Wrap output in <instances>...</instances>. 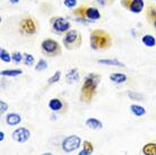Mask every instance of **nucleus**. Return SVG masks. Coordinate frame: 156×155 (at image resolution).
<instances>
[{
  "mask_svg": "<svg viewBox=\"0 0 156 155\" xmlns=\"http://www.w3.org/2000/svg\"><path fill=\"white\" fill-rule=\"evenodd\" d=\"M93 152H94V145L90 143V140H85L83 143V150L78 153V155H90Z\"/></svg>",
  "mask_w": 156,
  "mask_h": 155,
  "instance_id": "a211bd4d",
  "label": "nucleus"
},
{
  "mask_svg": "<svg viewBox=\"0 0 156 155\" xmlns=\"http://www.w3.org/2000/svg\"><path fill=\"white\" fill-rule=\"evenodd\" d=\"M63 5L68 8H75L77 5V0H63Z\"/></svg>",
  "mask_w": 156,
  "mask_h": 155,
  "instance_id": "c85d7f7f",
  "label": "nucleus"
},
{
  "mask_svg": "<svg viewBox=\"0 0 156 155\" xmlns=\"http://www.w3.org/2000/svg\"><path fill=\"white\" fill-rule=\"evenodd\" d=\"M130 111L136 117H143L146 114V109L139 104H131L130 105Z\"/></svg>",
  "mask_w": 156,
  "mask_h": 155,
  "instance_id": "6ab92c4d",
  "label": "nucleus"
},
{
  "mask_svg": "<svg viewBox=\"0 0 156 155\" xmlns=\"http://www.w3.org/2000/svg\"><path fill=\"white\" fill-rule=\"evenodd\" d=\"M63 108L62 101L58 99V97H53L49 101V109H50L52 112H59L61 111V109Z\"/></svg>",
  "mask_w": 156,
  "mask_h": 155,
  "instance_id": "dca6fc26",
  "label": "nucleus"
},
{
  "mask_svg": "<svg viewBox=\"0 0 156 155\" xmlns=\"http://www.w3.org/2000/svg\"><path fill=\"white\" fill-rule=\"evenodd\" d=\"M146 17L147 20L152 24L153 27L156 30V6L155 5H149L146 9Z\"/></svg>",
  "mask_w": 156,
  "mask_h": 155,
  "instance_id": "f8f14e48",
  "label": "nucleus"
},
{
  "mask_svg": "<svg viewBox=\"0 0 156 155\" xmlns=\"http://www.w3.org/2000/svg\"><path fill=\"white\" fill-rule=\"evenodd\" d=\"M18 27H20V34L25 35V36H32L37 33V24H36L35 20L30 16L23 17L20 20Z\"/></svg>",
  "mask_w": 156,
  "mask_h": 155,
  "instance_id": "20e7f679",
  "label": "nucleus"
},
{
  "mask_svg": "<svg viewBox=\"0 0 156 155\" xmlns=\"http://www.w3.org/2000/svg\"><path fill=\"white\" fill-rule=\"evenodd\" d=\"M0 60L2 62H6V63H9L12 61V54L9 53L7 50L5 49H0Z\"/></svg>",
  "mask_w": 156,
  "mask_h": 155,
  "instance_id": "5701e85b",
  "label": "nucleus"
},
{
  "mask_svg": "<svg viewBox=\"0 0 156 155\" xmlns=\"http://www.w3.org/2000/svg\"><path fill=\"white\" fill-rule=\"evenodd\" d=\"M141 42L147 48H154L156 45V39L151 34H146L141 38Z\"/></svg>",
  "mask_w": 156,
  "mask_h": 155,
  "instance_id": "4be33fe9",
  "label": "nucleus"
},
{
  "mask_svg": "<svg viewBox=\"0 0 156 155\" xmlns=\"http://www.w3.org/2000/svg\"><path fill=\"white\" fill-rule=\"evenodd\" d=\"M0 75H1L2 77H16V76L23 75V70L22 69H5V70H1Z\"/></svg>",
  "mask_w": 156,
  "mask_h": 155,
  "instance_id": "aec40b11",
  "label": "nucleus"
},
{
  "mask_svg": "<svg viewBox=\"0 0 156 155\" xmlns=\"http://www.w3.org/2000/svg\"><path fill=\"white\" fill-rule=\"evenodd\" d=\"M141 152L144 155H156V143L145 144Z\"/></svg>",
  "mask_w": 156,
  "mask_h": 155,
  "instance_id": "412c9836",
  "label": "nucleus"
},
{
  "mask_svg": "<svg viewBox=\"0 0 156 155\" xmlns=\"http://www.w3.org/2000/svg\"><path fill=\"white\" fill-rule=\"evenodd\" d=\"M23 56H24L23 61L26 66H33V65H34V57H33L32 54L25 52V53H23Z\"/></svg>",
  "mask_w": 156,
  "mask_h": 155,
  "instance_id": "a878e982",
  "label": "nucleus"
},
{
  "mask_svg": "<svg viewBox=\"0 0 156 155\" xmlns=\"http://www.w3.org/2000/svg\"><path fill=\"white\" fill-rule=\"evenodd\" d=\"M86 127H88L92 130H101L103 128V124H102L101 120H98L96 118H88L87 120L85 121Z\"/></svg>",
  "mask_w": 156,
  "mask_h": 155,
  "instance_id": "2eb2a0df",
  "label": "nucleus"
},
{
  "mask_svg": "<svg viewBox=\"0 0 156 155\" xmlns=\"http://www.w3.org/2000/svg\"><path fill=\"white\" fill-rule=\"evenodd\" d=\"M112 36L104 30H93L90 34V44L92 50H106L112 45Z\"/></svg>",
  "mask_w": 156,
  "mask_h": 155,
  "instance_id": "f03ea898",
  "label": "nucleus"
},
{
  "mask_svg": "<svg viewBox=\"0 0 156 155\" xmlns=\"http://www.w3.org/2000/svg\"><path fill=\"white\" fill-rule=\"evenodd\" d=\"M83 18L92 20V22H94V20H98L100 18H101V13H100V10H98L96 7H87V6H85Z\"/></svg>",
  "mask_w": 156,
  "mask_h": 155,
  "instance_id": "9d476101",
  "label": "nucleus"
},
{
  "mask_svg": "<svg viewBox=\"0 0 156 155\" xmlns=\"http://www.w3.org/2000/svg\"><path fill=\"white\" fill-rule=\"evenodd\" d=\"M127 95L130 100H133V101H144V95L141 93L135 92V91H129Z\"/></svg>",
  "mask_w": 156,
  "mask_h": 155,
  "instance_id": "b1692460",
  "label": "nucleus"
},
{
  "mask_svg": "<svg viewBox=\"0 0 156 155\" xmlns=\"http://www.w3.org/2000/svg\"><path fill=\"white\" fill-rule=\"evenodd\" d=\"M82 145V139L77 135H69L65 137L61 143V148L65 153H71L80 147Z\"/></svg>",
  "mask_w": 156,
  "mask_h": 155,
  "instance_id": "0eeeda50",
  "label": "nucleus"
},
{
  "mask_svg": "<svg viewBox=\"0 0 156 155\" xmlns=\"http://www.w3.org/2000/svg\"><path fill=\"white\" fill-rule=\"evenodd\" d=\"M51 27L57 34H66L68 31H70L71 24L70 22L62 17V16H55L50 20Z\"/></svg>",
  "mask_w": 156,
  "mask_h": 155,
  "instance_id": "423d86ee",
  "label": "nucleus"
},
{
  "mask_svg": "<svg viewBox=\"0 0 156 155\" xmlns=\"http://www.w3.org/2000/svg\"><path fill=\"white\" fill-rule=\"evenodd\" d=\"M80 76H79V71L77 68H70V69L67 71L66 74V81L68 84H75L79 81Z\"/></svg>",
  "mask_w": 156,
  "mask_h": 155,
  "instance_id": "9b49d317",
  "label": "nucleus"
},
{
  "mask_svg": "<svg viewBox=\"0 0 156 155\" xmlns=\"http://www.w3.org/2000/svg\"><path fill=\"white\" fill-rule=\"evenodd\" d=\"M60 78H61V71L60 70H57L55 74H53V76H51L49 79H48V84H55V83H57V81H60Z\"/></svg>",
  "mask_w": 156,
  "mask_h": 155,
  "instance_id": "bb28decb",
  "label": "nucleus"
},
{
  "mask_svg": "<svg viewBox=\"0 0 156 155\" xmlns=\"http://www.w3.org/2000/svg\"><path fill=\"white\" fill-rule=\"evenodd\" d=\"M41 155H53L52 153H50V152H45V153H42Z\"/></svg>",
  "mask_w": 156,
  "mask_h": 155,
  "instance_id": "72a5a7b5",
  "label": "nucleus"
},
{
  "mask_svg": "<svg viewBox=\"0 0 156 155\" xmlns=\"http://www.w3.org/2000/svg\"><path fill=\"white\" fill-rule=\"evenodd\" d=\"M12 138L17 143H26L31 138V132L25 127H20L12 132Z\"/></svg>",
  "mask_w": 156,
  "mask_h": 155,
  "instance_id": "1a4fd4ad",
  "label": "nucleus"
},
{
  "mask_svg": "<svg viewBox=\"0 0 156 155\" xmlns=\"http://www.w3.org/2000/svg\"><path fill=\"white\" fill-rule=\"evenodd\" d=\"M98 63L100 65H104V66H112V67H120V68H125L126 65L123 62H121L118 59H98Z\"/></svg>",
  "mask_w": 156,
  "mask_h": 155,
  "instance_id": "4468645a",
  "label": "nucleus"
},
{
  "mask_svg": "<svg viewBox=\"0 0 156 155\" xmlns=\"http://www.w3.org/2000/svg\"><path fill=\"white\" fill-rule=\"evenodd\" d=\"M12 59L15 63L18 65V63L22 62V60H24V56H23V53H20V52H18V51H15V52H12Z\"/></svg>",
  "mask_w": 156,
  "mask_h": 155,
  "instance_id": "cd10ccee",
  "label": "nucleus"
},
{
  "mask_svg": "<svg viewBox=\"0 0 156 155\" xmlns=\"http://www.w3.org/2000/svg\"><path fill=\"white\" fill-rule=\"evenodd\" d=\"M120 4L122 7L133 14H139L145 8L144 0H121Z\"/></svg>",
  "mask_w": 156,
  "mask_h": 155,
  "instance_id": "6e6552de",
  "label": "nucleus"
},
{
  "mask_svg": "<svg viewBox=\"0 0 156 155\" xmlns=\"http://www.w3.org/2000/svg\"><path fill=\"white\" fill-rule=\"evenodd\" d=\"M48 68V62L45 59H40L37 63H36L35 66V70L36 71H43V70H45Z\"/></svg>",
  "mask_w": 156,
  "mask_h": 155,
  "instance_id": "393cba45",
  "label": "nucleus"
},
{
  "mask_svg": "<svg viewBox=\"0 0 156 155\" xmlns=\"http://www.w3.org/2000/svg\"><path fill=\"white\" fill-rule=\"evenodd\" d=\"M7 110H8L7 102H5L4 100H1V101H0V113L2 114V113H5Z\"/></svg>",
  "mask_w": 156,
  "mask_h": 155,
  "instance_id": "c756f323",
  "label": "nucleus"
},
{
  "mask_svg": "<svg viewBox=\"0 0 156 155\" xmlns=\"http://www.w3.org/2000/svg\"><path fill=\"white\" fill-rule=\"evenodd\" d=\"M9 1H10L12 4H18V2H20V0H9Z\"/></svg>",
  "mask_w": 156,
  "mask_h": 155,
  "instance_id": "473e14b6",
  "label": "nucleus"
},
{
  "mask_svg": "<svg viewBox=\"0 0 156 155\" xmlns=\"http://www.w3.org/2000/svg\"><path fill=\"white\" fill-rule=\"evenodd\" d=\"M127 75L122 74V73H113L110 75V81L114 83V84H122L127 81Z\"/></svg>",
  "mask_w": 156,
  "mask_h": 155,
  "instance_id": "f3484780",
  "label": "nucleus"
},
{
  "mask_svg": "<svg viewBox=\"0 0 156 155\" xmlns=\"http://www.w3.org/2000/svg\"><path fill=\"white\" fill-rule=\"evenodd\" d=\"M101 81V76L95 73H90L87 74L84 78L82 88H80V101L85 103H90L93 97L96 95L98 86Z\"/></svg>",
  "mask_w": 156,
  "mask_h": 155,
  "instance_id": "f257e3e1",
  "label": "nucleus"
},
{
  "mask_svg": "<svg viewBox=\"0 0 156 155\" xmlns=\"http://www.w3.org/2000/svg\"><path fill=\"white\" fill-rule=\"evenodd\" d=\"M41 50L45 56L49 57H55V56H60L62 50H61V45L59 44L58 41L53 39H45L43 40L41 43Z\"/></svg>",
  "mask_w": 156,
  "mask_h": 155,
  "instance_id": "39448f33",
  "label": "nucleus"
},
{
  "mask_svg": "<svg viewBox=\"0 0 156 155\" xmlns=\"http://www.w3.org/2000/svg\"><path fill=\"white\" fill-rule=\"evenodd\" d=\"M83 36L77 30H70L63 35L62 43L68 50H75L82 45Z\"/></svg>",
  "mask_w": 156,
  "mask_h": 155,
  "instance_id": "7ed1b4c3",
  "label": "nucleus"
},
{
  "mask_svg": "<svg viewBox=\"0 0 156 155\" xmlns=\"http://www.w3.org/2000/svg\"><path fill=\"white\" fill-rule=\"evenodd\" d=\"M6 122H7L8 126H12V127H15V126H18V124L22 122V116L20 113H9L6 117Z\"/></svg>",
  "mask_w": 156,
  "mask_h": 155,
  "instance_id": "ddd939ff",
  "label": "nucleus"
},
{
  "mask_svg": "<svg viewBox=\"0 0 156 155\" xmlns=\"http://www.w3.org/2000/svg\"><path fill=\"white\" fill-rule=\"evenodd\" d=\"M4 139H5V134H4V132H0V142L2 143V142H4Z\"/></svg>",
  "mask_w": 156,
  "mask_h": 155,
  "instance_id": "2f4dec72",
  "label": "nucleus"
},
{
  "mask_svg": "<svg viewBox=\"0 0 156 155\" xmlns=\"http://www.w3.org/2000/svg\"><path fill=\"white\" fill-rule=\"evenodd\" d=\"M110 1H111V0H96V2H98L100 6H103V7H104V6H106Z\"/></svg>",
  "mask_w": 156,
  "mask_h": 155,
  "instance_id": "7c9ffc66",
  "label": "nucleus"
}]
</instances>
